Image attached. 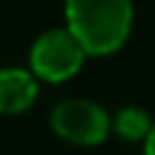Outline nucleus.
<instances>
[{"mask_svg": "<svg viewBox=\"0 0 155 155\" xmlns=\"http://www.w3.org/2000/svg\"><path fill=\"white\" fill-rule=\"evenodd\" d=\"M144 141H147V155H155V121H152V127H150Z\"/></svg>", "mask_w": 155, "mask_h": 155, "instance_id": "obj_6", "label": "nucleus"}, {"mask_svg": "<svg viewBox=\"0 0 155 155\" xmlns=\"http://www.w3.org/2000/svg\"><path fill=\"white\" fill-rule=\"evenodd\" d=\"M52 129H55V135H61L69 144L95 147L101 141H106L112 121L98 104L83 101V98H72L52 109Z\"/></svg>", "mask_w": 155, "mask_h": 155, "instance_id": "obj_3", "label": "nucleus"}, {"mask_svg": "<svg viewBox=\"0 0 155 155\" xmlns=\"http://www.w3.org/2000/svg\"><path fill=\"white\" fill-rule=\"evenodd\" d=\"M83 58L86 52L69 29H49L35 40L32 52H29V66H32L35 78L61 83L78 75V69L83 66Z\"/></svg>", "mask_w": 155, "mask_h": 155, "instance_id": "obj_2", "label": "nucleus"}, {"mask_svg": "<svg viewBox=\"0 0 155 155\" xmlns=\"http://www.w3.org/2000/svg\"><path fill=\"white\" fill-rule=\"evenodd\" d=\"M112 127H115V132L121 135V138L138 141V138H147V132H150L152 121L147 118V112H144V109L127 106V109H121V112H118V118L112 121Z\"/></svg>", "mask_w": 155, "mask_h": 155, "instance_id": "obj_5", "label": "nucleus"}, {"mask_svg": "<svg viewBox=\"0 0 155 155\" xmlns=\"http://www.w3.org/2000/svg\"><path fill=\"white\" fill-rule=\"evenodd\" d=\"M66 29L86 55H112L132 32V0H66Z\"/></svg>", "mask_w": 155, "mask_h": 155, "instance_id": "obj_1", "label": "nucleus"}, {"mask_svg": "<svg viewBox=\"0 0 155 155\" xmlns=\"http://www.w3.org/2000/svg\"><path fill=\"white\" fill-rule=\"evenodd\" d=\"M38 98V78L32 69H0V112H26Z\"/></svg>", "mask_w": 155, "mask_h": 155, "instance_id": "obj_4", "label": "nucleus"}]
</instances>
